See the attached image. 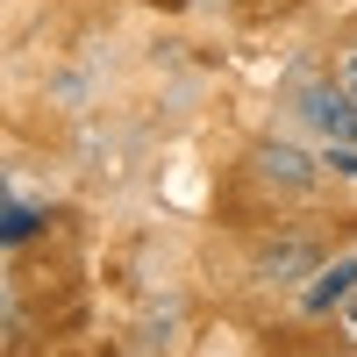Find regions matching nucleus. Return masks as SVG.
I'll list each match as a JSON object with an SVG mask.
<instances>
[{
    "label": "nucleus",
    "mask_w": 357,
    "mask_h": 357,
    "mask_svg": "<svg viewBox=\"0 0 357 357\" xmlns=\"http://www.w3.org/2000/svg\"><path fill=\"white\" fill-rule=\"evenodd\" d=\"M250 172H257L272 193H314V186H321V158H307L301 143H286V136L250 143Z\"/></svg>",
    "instance_id": "1"
},
{
    "label": "nucleus",
    "mask_w": 357,
    "mask_h": 357,
    "mask_svg": "<svg viewBox=\"0 0 357 357\" xmlns=\"http://www.w3.org/2000/svg\"><path fill=\"white\" fill-rule=\"evenodd\" d=\"M293 107H301V122H314L329 143H357V100L343 93L336 79H314V86H301V93H293Z\"/></svg>",
    "instance_id": "2"
},
{
    "label": "nucleus",
    "mask_w": 357,
    "mask_h": 357,
    "mask_svg": "<svg viewBox=\"0 0 357 357\" xmlns=\"http://www.w3.org/2000/svg\"><path fill=\"white\" fill-rule=\"evenodd\" d=\"M314 264H321V243H314V236H279V243H264V250H257L250 272H257L264 286H307V279H314Z\"/></svg>",
    "instance_id": "3"
},
{
    "label": "nucleus",
    "mask_w": 357,
    "mask_h": 357,
    "mask_svg": "<svg viewBox=\"0 0 357 357\" xmlns=\"http://www.w3.org/2000/svg\"><path fill=\"white\" fill-rule=\"evenodd\" d=\"M357 286V257H343V264H314V286H301V307L307 314H336V301Z\"/></svg>",
    "instance_id": "4"
},
{
    "label": "nucleus",
    "mask_w": 357,
    "mask_h": 357,
    "mask_svg": "<svg viewBox=\"0 0 357 357\" xmlns=\"http://www.w3.org/2000/svg\"><path fill=\"white\" fill-rule=\"evenodd\" d=\"M43 222H50L43 207H0V250H8V243H29Z\"/></svg>",
    "instance_id": "5"
},
{
    "label": "nucleus",
    "mask_w": 357,
    "mask_h": 357,
    "mask_svg": "<svg viewBox=\"0 0 357 357\" xmlns=\"http://www.w3.org/2000/svg\"><path fill=\"white\" fill-rule=\"evenodd\" d=\"M321 178H343V186H357V143H329V151H321Z\"/></svg>",
    "instance_id": "6"
},
{
    "label": "nucleus",
    "mask_w": 357,
    "mask_h": 357,
    "mask_svg": "<svg viewBox=\"0 0 357 357\" xmlns=\"http://www.w3.org/2000/svg\"><path fill=\"white\" fill-rule=\"evenodd\" d=\"M336 329H343V343L357 350V286H350L343 301H336Z\"/></svg>",
    "instance_id": "7"
},
{
    "label": "nucleus",
    "mask_w": 357,
    "mask_h": 357,
    "mask_svg": "<svg viewBox=\"0 0 357 357\" xmlns=\"http://www.w3.org/2000/svg\"><path fill=\"white\" fill-rule=\"evenodd\" d=\"M336 86L357 100V36H350V43H343V57H336Z\"/></svg>",
    "instance_id": "8"
},
{
    "label": "nucleus",
    "mask_w": 357,
    "mask_h": 357,
    "mask_svg": "<svg viewBox=\"0 0 357 357\" xmlns=\"http://www.w3.org/2000/svg\"><path fill=\"white\" fill-rule=\"evenodd\" d=\"M8 307H15V293H8V272H0V321H8Z\"/></svg>",
    "instance_id": "9"
},
{
    "label": "nucleus",
    "mask_w": 357,
    "mask_h": 357,
    "mask_svg": "<svg viewBox=\"0 0 357 357\" xmlns=\"http://www.w3.org/2000/svg\"><path fill=\"white\" fill-rule=\"evenodd\" d=\"M0 207H8V178H0Z\"/></svg>",
    "instance_id": "10"
}]
</instances>
